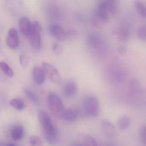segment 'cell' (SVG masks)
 <instances>
[{"mask_svg": "<svg viewBox=\"0 0 146 146\" xmlns=\"http://www.w3.org/2000/svg\"><path fill=\"white\" fill-rule=\"evenodd\" d=\"M118 50L121 54H125L127 51V46L124 44L118 46Z\"/></svg>", "mask_w": 146, "mask_h": 146, "instance_id": "cell-27", "label": "cell"}, {"mask_svg": "<svg viewBox=\"0 0 146 146\" xmlns=\"http://www.w3.org/2000/svg\"><path fill=\"white\" fill-rule=\"evenodd\" d=\"M19 43V35L17 30L12 28L9 31L7 38V44L9 48L14 49L18 47Z\"/></svg>", "mask_w": 146, "mask_h": 146, "instance_id": "cell-9", "label": "cell"}, {"mask_svg": "<svg viewBox=\"0 0 146 146\" xmlns=\"http://www.w3.org/2000/svg\"><path fill=\"white\" fill-rule=\"evenodd\" d=\"M42 27L38 21H35L32 25L31 30L28 37L30 43L33 49L38 50L41 46V35Z\"/></svg>", "mask_w": 146, "mask_h": 146, "instance_id": "cell-4", "label": "cell"}, {"mask_svg": "<svg viewBox=\"0 0 146 146\" xmlns=\"http://www.w3.org/2000/svg\"><path fill=\"white\" fill-rule=\"evenodd\" d=\"M137 34L141 40L146 42V25H142L139 27Z\"/></svg>", "mask_w": 146, "mask_h": 146, "instance_id": "cell-22", "label": "cell"}, {"mask_svg": "<svg viewBox=\"0 0 146 146\" xmlns=\"http://www.w3.org/2000/svg\"><path fill=\"white\" fill-rule=\"evenodd\" d=\"M42 67L44 71L46 76H47L52 82L55 83L61 82V77L58 70L53 65L48 63H43Z\"/></svg>", "mask_w": 146, "mask_h": 146, "instance_id": "cell-6", "label": "cell"}, {"mask_svg": "<svg viewBox=\"0 0 146 146\" xmlns=\"http://www.w3.org/2000/svg\"><path fill=\"white\" fill-rule=\"evenodd\" d=\"M118 6L116 1H103L99 5L96 16L103 22H105L109 19L111 15L116 14Z\"/></svg>", "mask_w": 146, "mask_h": 146, "instance_id": "cell-2", "label": "cell"}, {"mask_svg": "<svg viewBox=\"0 0 146 146\" xmlns=\"http://www.w3.org/2000/svg\"><path fill=\"white\" fill-rule=\"evenodd\" d=\"M84 108L86 113L91 117H96L99 115L100 106L98 100L94 97L87 98L84 103Z\"/></svg>", "mask_w": 146, "mask_h": 146, "instance_id": "cell-5", "label": "cell"}, {"mask_svg": "<svg viewBox=\"0 0 146 146\" xmlns=\"http://www.w3.org/2000/svg\"><path fill=\"white\" fill-rule=\"evenodd\" d=\"M24 135V128L21 125L14 126L11 130V135L15 140H19L23 138Z\"/></svg>", "mask_w": 146, "mask_h": 146, "instance_id": "cell-15", "label": "cell"}, {"mask_svg": "<svg viewBox=\"0 0 146 146\" xmlns=\"http://www.w3.org/2000/svg\"><path fill=\"white\" fill-rule=\"evenodd\" d=\"M141 136L142 141L146 145V126L141 129Z\"/></svg>", "mask_w": 146, "mask_h": 146, "instance_id": "cell-26", "label": "cell"}, {"mask_svg": "<svg viewBox=\"0 0 146 146\" xmlns=\"http://www.w3.org/2000/svg\"><path fill=\"white\" fill-rule=\"evenodd\" d=\"M31 21L26 17H22L19 21V27L21 33L26 37H29L32 28Z\"/></svg>", "mask_w": 146, "mask_h": 146, "instance_id": "cell-13", "label": "cell"}, {"mask_svg": "<svg viewBox=\"0 0 146 146\" xmlns=\"http://www.w3.org/2000/svg\"><path fill=\"white\" fill-rule=\"evenodd\" d=\"M72 146H83L78 141H76L73 143Z\"/></svg>", "mask_w": 146, "mask_h": 146, "instance_id": "cell-29", "label": "cell"}, {"mask_svg": "<svg viewBox=\"0 0 146 146\" xmlns=\"http://www.w3.org/2000/svg\"><path fill=\"white\" fill-rule=\"evenodd\" d=\"M20 62L21 66L26 67L29 63V58L27 56L24 54H21L20 56Z\"/></svg>", "mask_w": 146, "mask_h": 146, "instance_id": "cell-25", "label": "cell"}, {"mask_svg": "<svg viewBox=\"0 0 146 146\" xmlns=\"http://www.w3.org/2000/svg\"><path fill=\"white\" fill-rule=\"evenodd\" d=\"M77 141L83 146H98L97 141L94 138L86 135H80Z\"/></svg>", "mask_w": 146, "mask_h": 146, "instance_id": "cell-14", "label": "cell"}, {"mask_svg": "<svg viewBox=\"0 0 146 146\" xmlns=\"http://www.w3.org/2000/svg\"><path fill=\"white\" fill-rule=\"evenodd\" d=\"M0 68L7 76L10 78L13 76V70L6 63L4 62L0 63Z\"/></svg>", "mask_w": 146, "mask_h": 146, "instance_id": "cell-21", "label": "cell"}, {"mask_svg": "<svg viewBox=\"0 0 146 146\" xmlns=\"http://www.w3.org/2000/svg\"><path fill=\"white\" fill-rule=\"evenodd\" d=\"M48 103L52 114L59 119H63L66 109L61 99L54 93H50L48 96Z\"/></svg>", "mask_w": 146, "mask_h": 146, "instance_id": "cell-3", "label": "cell"}, {"mask_svg": "<svg viewBox=\"0 0 146 146\" xmlns=\"http://www.w3.org/2000/svg\"><path fill=\"white\" fill-rule=\"evenodd\" d=\"M50 34L56 39L60 41H64L66 39V32L60 25L53 24L49 29Z\"/></svg>", "mask_w": 146, "mask_h": 146, "instance_id": "cell-8", "label": "cell"}, {"mask_svg": "<svg viewBox=\"0 0 146 146\" xmlns=\"http://www.w3.org/2000/svg\"><path fill=\"white\" fill-rule=\"evenodd\" d=\"M38 118L47 142L52 145L56 144L58 139V133L50 117L44 111L40 110L38 111Z\"/></svg>", "mask_w": 146, "mask_h": 146, "instance_id": "cell-1", "label": "cell"}, {"mask_svg": "<svg viewBox=\"0 0 146 146\" xmlns=\"http://www.w3.org/2000/svg\"><path fill=\"white\" fill-rule=\"evenodd\" d=\"M76 35V33L74 30H70L66 32V38H72L74 37Z\"/></svg>", "mask_w": 146, "mask_h": 146, "instance_id": "cell-28", "label": "cell"}, {"mask_svg": "<svg viewBox=\"0 0 146 146\" xmlns=\"http://www.w3.org/2000/svg\"><path fill=\"white\" fill-rule=\"evenodd\" d=\"M30 142L31 146H43L42 142L40 138L36 135L30 137Z\"/></svg>", "mask_w": 146, "mask_h": 146, "instance_id": "cell-23", "label": "cell"}, {"mask_svg": "<svg viewBox=\"0 0 146 146\" xmlns=\"http://www.w3.org/2000/svg\"><path fill=\"white\" fill-rule=\"evenodd\" d=\"M135 6L139 13L144 18H146V6L140 1H136L135 2Z\"/></svg>", "mask_w": 146, "mask_h": 146, "instance_id": "cell-18", "label": "cell"}, {"mask_svg": "<svg viewBox=\"0 0 146 146\" xmlns=\"http://www.w3.org/2000/svg\"><path fill=\"white\" fill-rule=\"evenodd\" d=\"M78 87L75 81L70 80L65 83L62 88V93L66 97L70 98L77 93Z\"/></svg>", "mask_w": 146, "mask_h": 146, "instance_id": "cell-7", "label": "cell"}, {"mask_svg": "<svg viewBox=\"0 0 146 146\" xmlns=\"http://www.w3.org/2000/svg\"><path fill=\"white\" fill-rule=\"evenodd\" d=\"M8 146H15V145H13V144H10V145H8Z\"/></svg>", "mask_w": 146, "mask_h": 146, "instance_id": "cell-30", "label": "cell"}, {"mask_svg": "<svg viewBox=\"0 0 146 146\" xmlns=\"http://www.w3.org/2000/svg\"><path fill=\"white\" fill-rule=\"evenodd\" d=\"M130 123V119L126 115L121 117L117 121L118 127L122 130L127 129L129 127Z\"/></svg>", "mask_w": 146, "mask_h": 146, "instance_id": "cell-17", "label": "cell"}, {"mask_svg": "<svg viewBox=\"0 0 146 146\" xmlns=\"http://www.w3.org/2000/svg\"><path fill=\"white\" fill-rule=\"evenodd\" d=\"M53 51L55 55H60L63 51V48L61 45L57 43L54 44L53 45Z\"/></svg>", "mask_w": 146, "mask_h": 146, "instance_id": "cell-24", "label": "cell"}, {"mask_svg": "<svg viewBox=\"0 0 146 146\" xmlns=\"http://www.w3.org/2000/svg\"><path fill=\"white\" fill-rule=\"evenodd\" d=\"M101 127L104 134L108 138H112L115 135V128L110 122L107 120L103 121Z\"/></svg>", "mask_w": 146, "mask_h": 146, "instance_id": "cell-12", "label": "cell"}, {"mask_svg": "<svg viewBox=\"0 0 146 146\" xmlns=\"http://www.w3.org/2000/svg\"><path fill=\"white\" fill-rule=\"evenodd\" d=\"M78 112L74 109H66L63 119L68 122H72L77 118Z\"/></svg>", "mask_w": 146, "mask_h": 146, "instance_id": "cell-16", "label": "cell"}, {"mask_svg": "<svg viewBox=\"0 0 146 146\" xmlns=\"http://www.w3.org/2000/svg\"><path fill=\"white\" fill-rule=\"evenodd\" d=\"M106 146H112L110 145H106Z\"/></svg>", "mask_w": 146, "mask_h": 146, "instance_id": "cell-31", "label": "cell"}, {"mask_svg": "<svg viewBox=\"0 0 146 146\" xmlns=\"http://www.w3.org/2000/svg\"><path fill=\"white\" fill-rule=\"evenodd\" d=\"M32 76L34 82L37 85H42L45 81L46 75L42 67H34L33 70Z\"/></svg>", "mask_w": 146, "mask_h": 146, "instance_id": "cell-11", "label": "cell"}, {"mask_svg": "<svg viewBox=\"0 0 146 146\" xmlns=\"http://www.w3.org/2000/svg\"><path fill=\"white\" fill-rule=\"evenodd\" d=\"M10 104L12 107L17 110L21 111L25 108V105L24 102L18 99H12L10 101Z\"/></svg>", "mask_w": 146, "mask_h": 146, "instance_id": "cell-20", "label": "cell"}, {"mask_svg": "<svg viewBox=\"0 0 146 146\" xmlns=\"http://www.w3.org/2000/svg\"><path fill=\"white\" fill-rule=\"evenodd\" d=\"M25 93L27 97L34 104L36 105L39 104L40 103V99L36 93L29 89H25Z\"/></svg>", "mask_w": 146, "mask_h": 146, "instance_id": "cell-19", "label": "cell"}, {"mask_svg": "<svg viewBox=\"0 0 146 146\" xmlns=\"http://www.w3.org/2000/svg\"><path fill=\"white\" fill-rule=\"evenodd\" d=\"M131 25L129 21H125L119 29V38L121 40L127 41L129 40L130 37L131 32Z\"/></svg>", "mask_w": 146, "mask_h": 146, "instance_id": "cell-10", "label": "cell"}]
</instances>
